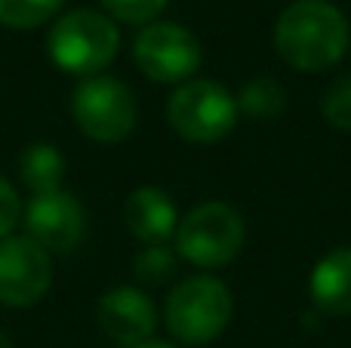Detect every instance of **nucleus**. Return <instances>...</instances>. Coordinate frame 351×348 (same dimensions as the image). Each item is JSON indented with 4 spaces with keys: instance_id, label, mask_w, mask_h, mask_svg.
<instances>
[{
    "instance_id": "f257e3e1",
    "label": "nucleus",
    "mask_w": 351,
    "mask_h": 348,
    "mask_svg": "<svg viewBox=\"0 0 351 348\" xmlns=\"http://www.w3.org/2000/svg\"><path fill=\"white\" fill-rule=\"evenodd\" d=\"M348 40V18L330 0H293L274 22V53L305 74L339 65Z\"/></svg>"
},
{
    "instance_id": "f03ea898",
    "label": "nucleus",
    "mask_w": 351,
    "mask_h": 348,
    "mask_svg": "<svg viewBox=\"0 0 351 348\" xmlns=\"http://www.w3.org/2000/svg\"><path fill=\"white\" fill-rule=\"evenodd\" d=\"M234 314L231 290L213 275H191L167 296L164 324L182 345H206L225 333Z\"/></svg>"
},
{
    "instance_id": "7ed1b4c3",
    "label": "nucleus",
    "mask_w": 351,
    "mask_h": 348,
    "mask_svg": "<svg viewBox=\"0 0 351 348\" xmlns=\"http://www.w3.org/2000/svg\"><path fill=\"white\" fill-rule=\"evenodd\" d=\"M121 47V31L105 12L71 10L49 28V59L68 74L96 77L114 62Z\"/></svg>"
},
{
    "instance_id": "20e7f679",
    "label": "nucleus",
    "mask_w": 351,
    "mask_h": 348,
    "mask_svg": "<svg viewBox=\"0 0 351 348\" xmlns=\"http://www.w3.org/2000/svg\"><path fill=\"white\" fill-rule=\"evenodd\" d=\"M176 256L197 269H225L237 259L247 238L243 216L225 201H206L188 210L176 225Z\"/></svg>"
},
{
    "instance_id": "39448f33",
    "label": "nucleus",
    "mask_w": 351,
    "mask_h": 348,
    "mask_svg": "<svg viewBox=\"0 0 351 348\" xmlns=\"http://www.w3.org/2000/svg\"><path fill=\"white\" fill-rule=\"evenodd\" d=\"M167 121L173 133L194 145L219 142L237 123V99L222 84L206 77H191L167 99Z\"/></svg>"
},
{
    "instance_id": "423d86ee",
    "label": "nucleus",
    "mask_w": 351,
    "mask_h": 348,
    "mask_svg": "<svg viewBox=\"0 0 351 348\" xmlns=\"http://www.w3.org/2000/svg\"><path fill=\"white\" fill-rule=\"evenodd\" d=\"M71 111L80 133L90 136L93 142H105V145L127 139L136 127V117H139L133 90L114 77H105V74L86 77L74 90Z\"/></svg>"
},
{
    "instance_id": "0eeeda50",
    "label": "nucleus",
    "mask_w": 351,
    "mask_h": 348,
    "mask_svg": "<svg viewBox=\"0 0 351 348\" xmlns=\"http://www.w3.org/2000/svg\"><path fill=\"white\" fill-rule=\"evenodd\" d=\"M133 59L139 71L154 84H185L204 62L200 40L176 22H148L136 34Z\"/></svg>"
},
{
    "instance_id": "6e6552de",
    "label": "nucleus",
    "mask_w": 351,
    "mask_h": 348,
    "mask_svg": "<svg viewBox=\"0 0 351 348\" xmlns=\"http://www.w3.org/2000/svg\"><path fill=\"white\" fill-rule=\"evenodd\" d=\"M53 284V262L43 247L31 238L0 240V302L12 308H28L47 296Z\"/></svg>"
},
{
    "instance_id": "1a4fd4ad",
    "label": "nucleus",
    "mask_w": 351,
    "mask_h": 348,
    "mask_svg": "<svg viewBox=\"0 0 351 348\" xmlns=\"http://www.w3.org/2000/svg\"><path fill=\"white\" fill-rule=\"evenodd\" d=\"M25 228H28V238L47 253H71L84 240L86 216L77 197L59 188L28 203Z\"/></svg>"
},
{
    "instance_id": "9d476101",
    "label": "nucleus",
    "mask_w": 351,
    "mask_h": 348,
    "mask_svg": "<svg viewBox=\"0 0 351 348\" xmlns=\"http://www.w3.org/2000/svg\"><path fill=\"white\" fill-rule=\"evenodd\" d=\"M96 318L111 343L123 348H136L152 339L154 327H158V308L142 290L114 287L99 299Z\"/></svg>"
},
{
    "instance_id": "9b49d317",
    "label": "nucleus",
    "mask_w": 351,
    "mask_h": 348,
    "mask_svg": "<svg viewBox=\"0 0 351 348\" xmlns=\"http://www.w3.org/2000/svg\"><path fill=\"white\" fill-rule=\"evenodd\" d=\"M123 222H127L130 234L139 238L145 247L167 244L176 234L179 225V213H176L173 197L158 185H142L123 203Z\"/></svg>"
},
{
    "instance_id": "f8f14e48",
    "label": "nucleus",
    "mask_w": 351,
    "mask_h": 348,
    "mask_svg": "<svg viewBox=\"0 0 351 348\" xmlns=\"http://www.w3.org/2000/svg\"><path fill=\"white\" fill-rule=\"evenodd\" d=\"M308 293L324 314H333V318L351 314V247L330 250L311 269Z\"/></svg>"
},
{
    "instance_id": "ddd939ff",
    "label": "nucleus",
    "mask_w": 351,
    "mask_h": 348,
    "mask_svg": "<svg viewBox=\"0 0 351 348\" xmlns=\"http://www.w3.org/2000/svg\"><path fill=\"white\" fill-rule=\"evenodd\" d=\"M19 176L34 197L53 195L59 191L62 176H65V158L49 142H34L19 154Z\"/></svg>"
},
{
    "instance_id": "4468645a",
    "label": "nucleus",
    "mask_w": 351,
    "mask_h": 348,
    "mask_svg": "<svg viewBox=\"0 0 351 348\" xmlns=\"http://www.w3.org/2000/svg\"><path fill=\"white\" fill-rule=\"evenodd\" d=\"M234 99H237V111L256 117V121H271V117H278L287 108V90L274 77L247 80Z\"/></svg>"
},
{
    "instance_id": "2eb2a0df",
    "label": "nucleus",
    "mask_w": 351,
    "mask_h": 348,
    "mask_svg": "<svg viewBox=\"0 0 351 348\" xmlns=\"http://www.w3.org/2000/svg\"><path fill=\"white\" fill-rule=\"evenodd\" d=\"M65 0H0V25L16 31H28L43 25L59 12Z\"/></svg>"
},
{
    "instance_id": "dca6fc26",
    "label": "nucleus",
    "mask_w": 351,
    "mask_h": 348,
    "mask_svg": "<svg viewBox=\"0 0 351 348\" xmlns=\"http://www.w3.org/2000/svg\"><path fill=\"white\" fill-rule=\"evenodd\" d=\"M176 259L179 256H176L167 244L145 247V250H139V256H136V262H133L136 281L148 284V287H160V284H167L176 275Z\"/></svg>"
},
{
    "instance_id": "f3484780",
    "label": "nucleus",
    "mask_w": 351,
    "mask_h": 348,
    "mask_svg": "<svg viewBox=\"0 0 351 348\" xmlns=\"http://www.w3.org/2000/svg\"><path fill=\"white\" fill-rule=\"evenodd\" d=\"M321 114L333 129L351 133V71L339 74L321 99Z\"/></svg>"
},
{
    "instance_id": "a211bd4d",
    "label": "nucleus",
    "mask_w": 351,
    "mask_h": 348,
    "mask_svg": "<svg viewBox=\"0 0 351 348\" xmlns=\"http://www.w3.org/2000/svg\"><path fill=\"white\" fill-rule=\"evenodd\" d=\"M170 0H102V6L111 12L114 18L130 25H148L164 12V6Z\"/></svg>"
},
{
    "instance_id": "6ab92c4d",
    "label": "nucleus",
    "mask_w": 351,
    "mask_h": 348,
    "mask_svg": "<svg viewBox=\"0 0 351 348\" xmlns=\"http://www.w3.org/2000/svg\"><path fill=\"white\" fill-rule=\"evenodd\" d=\"M19 216H22V201H19L16 188L0 176V240L10 238V232L19 225Z\"/></svg>"
},
{
    "instance_id": "aec40b11",
    "label": "nucleus",
    "mask_w": 351,
    "mask_h": 348,
    "mask_svg": "<svg viewBox=\"0 0 351 348\" xmlns=\"http://www.w3.org/2000/svg\"><path fill=\"white\" fill-rule=\"evenodd\" d=\"M136 348H176V345L164 343V339H148V343H142V345H136Z\"/></svg>"
},
{
    "instance_id": "412c9836",
    "label": "nucleus",
    "mask_w": 351,
    "mask_h": 348,
    "mask_svg": "<svg viewBox=\"0 0 351 348\" xmlns=\"http://www.w3.org/2000/svg\"><path fill=\"white\" fill-rule=\"evenodd\" d=\"M0 348H12V343H10V336H6L3 330H0Z\"/></svg>"
}]
</instances>
